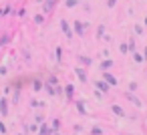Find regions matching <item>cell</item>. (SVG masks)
Segmentation results:
<instances>
[{
    "instance_id": "cell-1",
    "label": "cell",
    "mask_w": 147,
    "mask_h": 135,
    "mask_svg": "<svg viewBox=\"0 0 147 135\" xmlns=\"http://www.w3.org/2000/svg\"><path fill=\"white\" fill-rule=\"evenodd\" d=\"M97 87H99V89H103V91H107V85H103V83H101V81H99V83H97Z\"/></svg>"
}]
</instances>
